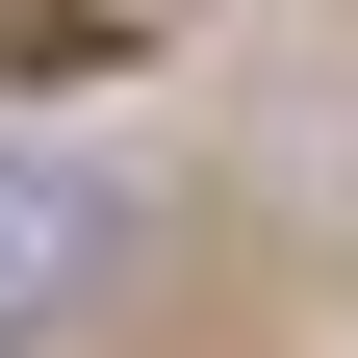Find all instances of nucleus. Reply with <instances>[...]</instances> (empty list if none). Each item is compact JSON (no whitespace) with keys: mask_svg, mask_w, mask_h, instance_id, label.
Wrapping results in <instances>:
<instances>
[{"mask_svg":"<svg viewBox=\"0 0 358 358\" xmlns=\"http://www.w3.org/2000/svg\"><path fill=\"white\" fill-rule=\"evenodd\" d=\"M77 256H103V205H77V179H0V333H26Z\"/></svg>","mask_w":358,"mask_h":358,"instance_id":"1","label":"nucleus"}]
</instances>
